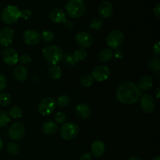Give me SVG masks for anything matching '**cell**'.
Returning a JSON list of instances; mask_svg holds the SVG:
<instances>
[{
	"mask_svg": "<svg viewBox=\"0 0 160 160\" xmlns=\"http://www.w3.org/2000/svg\"><path fill=\"white\" fill-rule=\"evenodd\" d=\"M113 57L112 52L108 48H104L102 49L98 53V59L102 62H108L111 60Z\"/></svg>",
	"mask_w": 160,
	"mask_h": 160,
	"instance_id": "603a6c76",
	"label": "cell"
},
{
	"mask_svg": "<svg viewBox=\"0 0 160 160\" xmlns=\"http://www.w3.org/2000/svg\"><path fill=\"white\" fill-rule=\"evenodd\" d=\"M124 34L120 30H112L107 36L106 42L108 46L112 49H118L123 45L124 42Z\"/></svg>",
	"mask_w": 160,
	"mask_h": 160,
	"instance_id": "5b68a950",
	"label": "cell"
},
{
	"mask_svg": "<svg viewBox=\"0 0 160 160\" xmlns=\"http://www.w3.org/2000/svg\"><path fill=\"white\" fill-rule=\"evenodd\" d=\"M49 18L53 23H62L67 20V15L60 9H54L50 12Z\"/></svg>",
	"mask_w": 160,
	"mask_h": 160,
	"instance_id": "2e32d148",
	"label": "cell"
},
{
	"mask_svg": "<svg viewBox=\"0 0 160 160\" xmlns=\"http://www.w3.org/2000/svg\"><path fill=\"white\" fill-rule=\"evenodd\" d=\"M64 60H65V62L69 66H74L76 62L74 61L73 57V55L71 53H67L66 54L65 57H64Z\"/></svg>",
	"mask_w": 160,
	"mask_h": 160,
	"instance_id": "e575fe53",
	"label": "cell"
},
{
	"mask_svg": "<svg viewBox=\"0 0 160 160\" xmlns=\"http://www.w3.org/2000/svg\"><path fill=\"white\" fill-rule=\"evenodd\" d=\"M140 88L131 81L122 83L117 90V98L120 102L131 105L137 102L141 98Z\"/></svg>",
	"mask_w": 160,
	"mask_h": 160,
	"instance_id": "6da1fadb",
	"label": "cell"
},
{
	"mask_svg": "<svg viewBox=\"0 0 160 160\" xmlns=\"http://www.w3.org/2000/svg\"><path fill=\"white\" fill-rule=\"evenodd\" d=\"M2 60L6 65L12 66L17 64L19 61V56L17 52L11 47H7L5 48L2 54Z\"/></svg>",
	"mask_w": 160,
	"mask_h": 160,
	"instance_id": "9c48e42d",
	"label": "cell"
},
{
	"mask_svg": "<svg viewBox=\"0 0 160 160\" xmlns=\"http://www.w3.org/2000/svg\"><path fill=\"white\" fill-rule=\"evenodd\" d=\"M128 160H142V159H140L139 157H136V156H133V157L130 158Z\"/></svg>",
	"mask_w": 160,
	"mask_h": 160,
	"instance_id": "f6af8a7d",
	"label": "cell"
},
{
	"mask_svg": "<svg viewBox=\"0 0 160 160\" xmlns=\"http://www.w3.org/2000/svg\"><path fill=\"white\" fill-rule=\"evenodd\" d=\"M31 15V11L28 10V9H23V10L20 11V17L23 18L24 20H28V18H30Z\"/></svg>",
	"mask_w": 160,
	"mask_h": 160,
	"instance_id": "74e56055",
	"label": "cell"
},
{
	"mask_svg": "<svg viewBox=\"0 0 160 160\" xmlns=\"http://www.w3.org/2000/svg\"><path fill=\"white\" fill-rule=\"evenodd\" d=\"M7 85V79L3 74L0 73V92H2Z\"/></svg>",
	"mask_w": 160,
	"mask_h": 160,
	"instance_id": "8d00e7d4",
	"label": "cell"
},
{
	"mask_svg": "<svg viewBox=\"0 0 160 160\" xmlns=\"http://www.w3.org/2000/svg\"><path fill=\"white\" fill-rule=\"evenodd\" d=\"M141 107L142 110L147 113H151L156 108V102L152 97L149 95H144L141 98Z\"/></svg>",
	"mask_w": 160,
	"mask_h": 160,
	"instance_id": "4fadbf2b",
	"label": "cell"
},
{
	"mask_svg": "<svg viewBox=\"0 0 160 160\" xmlns=\"http://www.w3.org/2000/svg\"><path fill=\"white\" fill-rule=\"evenodd\" d=\"M153 52H154V53L156 54V56H157V57H159V56H160V42H159V41H158V42L155 44L154 46H153Z\"/></svg>",
	"mask_w": 160,
	"mask_h": 160,
	"instance_id": "f35d334b",
	"label": "cell"
},
{
	"mask_svg": "<svg viewBox=\"0 0 160 160\" xmlns=\"http://www.w3.org/2000/svg\"><path fill=\"white\" fill-rule=\"evenodd\" d=\"M148 67L154 72L156 78H159L160 70V61L158 59V57L153 56V57L150 58L149 61H148Z\"/></svg>",
	"mask_w": 160,
	"mask_h": 160,
	"instance_id": "7402d4cb",
	"label": "cell"
},
{
	"mask_svg": "<svg viewBox=\"0 0 160 160\" xmlns=\"http://www.w3.org/2000/svg\"><path fill=\"white\" fill-rule=\"evenodd\" d=\"M98 12L102 18H109L113 12V6L109 1H103L98 7Z\"/></svg>",
	"mask_w": 160,
	"mask_h": 160,
	"instance_id": "5bb4252c",
	"label": "cell"
},
{
	"mask_svg": "<svg viewBox=\"0 0 160 160\" xmlns=\"http://www.w3.org/2000/svg\"><path fill=\"white\" fill-rule=\"evenodd\" d=\"M42 130L43 133L47 135H52L57 131L58 127L56 123L52 121H47L42 125Z\"/></svg>",
	"mask_w": 160,
	"mask_h": 160,
	"instance_id": "ffe728a7",
	"label": "cell"
},
{
	"mask_svg": "<svg viewBox=\"0 0 160 160\" xmlns=\"http://www.w3.org/2000/svg\"><path fill=\"white\" fill-rule=\"evenodd\" d=\"M25 134V127L20 122H16L11 125L8 131V135L10 139L13 141H19L23 138Z\"/></svg>",
	"mask_w": 160,
	"mask_h": 160,
	"instance_id": "ba28073f",
	"label": "cell"
},
{
	"mask_svg": "<svg viewBox=\"0 0 160 160\" xmlns=\"http://www.w3.org/2000/svg\"><path fill=\"white\" fill-rule=\"evenodd\" d=\"M64 28L67 30V31H72L73 29V23L71 21H69V20H66L64 22Z\"/></svg>",
	"mask_w": 160,
	"mask_h": 160,
	"instance_id": "ab89813d",
	"label": "cell"
},
{
	"mask_svg": "<svg viewBox=\"0 0 160 160\" xmlns=\"http://www.w3.org/2000/svg\"><path fill=\"white\" fill-rule=\"evenodd\" d=\"M152 160H160V159H159V156H156V157H155L154 159H153Z\"/></svg>",
	"mask_w": 160,
	"mask_h": 160,
	"instance_id": "7dc6e473",
	"label": "cell"
},
{
	"mask_svg": "<svg viewBox=\"0 0 160 160\" xmlns=\"http://www.w3.org/2000/svg\"><path fill=\"white\" fill-rule=\"evenodd\" d=\"M92 156L91 153H84L82 156H81L80 159L81 160H92Z\"/></svg>",
	"mask_w": 160,
	"mask_h": 160,
	"instance_id": "b9f144b4",
	"label": "cell"
},
{
	"mask_svg": "<svg viewBox=\"0 0 160 160\" xmlns=\"http://www.w3.org/2000/svg\"><path fill=\"white\" fill-rule=\"evenodd\" d=\"M75 112L79 118L88 119L91 116V109L85 103H79L75 107Z\"/></svg>",
	"mask_w": 160,
	"mask_h": 160,
	"instance_id": "e0dca14e",
	"label": "cell"
},
{
	"mask_svg": "<svg viewBox=\"0 0 160 160\" xmlns=\"http://www.w3.org/2000/svg\"><path fill=\"white\" fill-rule=\"evenodd\" d=\"M106 146L102 141L97 140L92 145V154L95 157H101L105 152Z\"/></svg>",
	"mask_w": 160,
	"mask_h": 160,
	"instance_id": "ac0fdd59",
	"label": "cell"
},
{
	"mask_svg": "<svg viewBox=\"0 0 160 160\" xmlns=\"http://www.w3.org/2000/svg\"><path fill=\"white\" fill-rule=\"evenodd\" d=\"M45 59L53 66L57 65L63 59V53L62 49L57 45H48L42 50Z\"/></svg>",
	"mask_w": 160,
	"mask_h": 160,
	"instance_id": "7a4b0ae2",
	"label": "cell"
},
{
	"mask_svg": "<svg viewBox=\"0 0 160 160\" xmlns=\"http://www.w3.org/2000/svg\"><path fill=\"white\" fill-rule=\"evenodd\" d=\"M123 52H122L121 50H120V49H117V51H116V53H115L116 57L120 59V58L123 57Z\"/></svg>",
	"mask_w": 160,
	"mask_h": 160,
	"instance_id": "7bdbcfd3",
	"label": "cell"
},
{
	"mask_svg": "<svg viewBox=\"0 0 160 160\" xmlns=\"http://www.w3.org/2000/svg\"><path fill=\"white\" fill-rule=\"evenodd\" d=\"M13 74L17 81L23 82L28 78V70L23 65H18L14 69Z\"/></svg>",
	"mask_w": 160,
	"mask_h": 160,
	"instance_id": "d6986e66",
	"label": "cell"
},
{
	"mask_svg": "<svg viewBox=\"0 0 160 160\" xmlns=\"http://www.w3.org/2000/svg\"><path fill=\"white\" fill-rule=\"evenodd\" d=\"M19 61L23 65H27L31 62V57L28 54H23L19 58Z\"/></svg>",
	"mask_w": 160,
	"mask_h": 160,
	"instance_id": "d590c367",
	"label": "cell"
},
{
	"mask_svg": "<svg viewBox=\"0 0 160 160\" xmlns=\"http://www.w3.org/2000/svg\"><path fill=\"white\" fill-rule=\"evenodd\" d=\"M66 118L67 117H66L65 113H63L62 112H57L54 115V120L58 123H64Z\"/></svg>",
	"mask_w": 160,
	"mask_h": 160,
	"instance_id": "836d02e7",
	"label": "cell"
},
{
	"mask_svg": "<svg viewBox=\"0 0 160 160\" xmlns=\"http://www.w3.org/2000/svg\"><path fill=\"white\" fill-rule=\"evenodd\" d=\"M14 38L13 30L9 28H5L0 31V45L8 47L12 42Z\"/></svg>",
	"mask_w": 160,
	"mask_h": 160,
	"instance_id": "7c38bea8",
	"label": "cell"
},
{
	"mask_svg": "<svg viewBox=\"0 0 160 160\" xmlns=\"http://www.w3.org/2000/svg\"><path fill=\"white\" fill-rule=\"evenodd\" d=\"M79 133V128L74 123H64L61 125L59 134L65 140H71L77 137Z\"/></svg>",
	"mask_w": 160,
	"mask_h": 160,
	"instance_id": "8992f818",
	"label": "cell"
},
{
	"mask_svg": "<svg viewBox=\"0 0 160 160\" xmlns=\"http://www.w3.org/2000/svg\"><path fill=\"white\" fill-rule=\"evenodd\" d=\"M159 92H160V88L158 87L156 89V97H157L158 98H159Z\"/></svg>",
	"mask_w": 160,
	"mask_h": 160,
	"instance_id": "ee69618b",
	"label": "cell"
},
{
	"mask_svg": "<svg viewBox=\"0 0 160 160\" xmlns=\"http://www.w3.org/2000/svg\"><path fill=\"white\" fill-rule=\"evenodd\" d=\"M93 81L92 75L86 74L81 78V84L84 87H90L93 84Z\"/></svg>",
	"mask_w": 160,
	"mask_h": 160,
	"instance_id": "d6a6232c",
	"label": "cell"
},
{
	"mask_svg": "<svg viewBox=\"0 0 160 160\" xmlns=\"http://www.w3.org/2000/svg\"><path fill=\"white\" fill-rule=\"evenodd\" d=\"M68 15L72 18H79L85 12V3L83 0H69L65 6Z\"/></svg>",
	"mask_w": 160,
	"mask_h": 160,
	"instance_id": "3957f363",
	"label": "cell"
},
{
	"mask_svg": "<svg viewBox=\"0 0 160 160\" xmlns=\"http://www.w3.org/2000/svg\"><path fill=\"white\" fill-rule=\"evenodd\" d=\"M56 101L52 97H47L42 99L38 105V112L42 116H48L55 110Z\"/></svg>",
	"mask_w": 160,
	"mask_h": 160,
	"instance_id": "52a82bcc",
	"label": "cell"
},
{
	"mask_svg": "<svg viewBox=\"0 0 160 160\" xmlns=\"http://www.w3.org/2000/svg\"><path fill=\"white\" fill-rule=\"evenodd\" d=\"M7 150L9 153L12 156H16L20 152V147L17 143L13 142H11L8 143L7 145Z\"/></svg>",
	"mask_w": 160,
	"mask_h": 160,
	"instance_id": "f1b7e54d",
	"label": "cell"
},
{
	"mask_svg": "<svg viewBox=\"0 0 160 160\" xmlns=\"http://www.w3.org/2000/svg\"><path fill=\"white\" fill-rule=\"evenodd\" d=\"M23 41L29 45H35L41 41V34L38 31L34 29H28L23 33Z\"/></svg>",
	"mask_w": 160,
	"mask_h": 160,
	"instance_id": "8fae6325",
	"label": "cell"
},
{
	"mask_svg": "<svg viewBox=\"0 0 160 160\" xmlns=\"http://www.w3.org/2000/svg\"><path fill=\"white\" fill-rule=\"evenodd\" d=\"M103 26V20L100 18H94L91 21L90 27L92 29L95 31H98L101 29Z\"/></svg>",
	"mask_w": 160,
	"mask_h": 160,
	"instance_id": "f546056e",
	"label": "cell"
},
{
	"mask_svg": "<svg viewBox=\"0 0 160 160\" xmlns=\"http://www.w3.org/2000/svg\"><path fill=\"white\" fill-rule=\"evenodd\" d=\"M2 148H3V142H2V140L0 138V152L2 151Z\"/></svg>",
	"mask_w": 160,
	"mask_h": 160,
	"instance_id": "bcb514c9",
	"label": "cell"
},
{
	"mask_svg": "<svg viewBox=\"0 0 160 160\" xmlns=\"http://www.w3.org/2000/svg\"><path fill=\"white\" fill-rule=\"evenodd\" d=\"M76 41L82 48H89L92 45V38L88 33L80 32L76 35Z\"/></svg>",
	"mask_w": 160,
	"mask_h": 160,
	"instance_id": "9a60e30c",
	"label": "cell"
},
{
	"mask_svg": "<svg viewBox=\"0 0 160 160\" xmlns=\"http://www.w3.org/2000/svg\"><path fill=\"white\" fill-rule=\"evenodd\" d=\"M55 34L52 31H48V30H45L42 32V35H41V38L45 42H50L54 39Z\"/></svg>",
	"mask_w": 160,
	"mask_h": 160,
	"instance_id": "4dcf8cb0",
	"label": "cell"
},
{
	"mask_svg": "<svg viewBox=\"0 0 160 160\" xmlns=\"http://www.w3.org/2000/svg\"><path fill=\"white\" fill-rule=\"evenodd\" d=\"M48 76L52 80H59L62 76V70L58 66H52L48 70Z\"/></svg>",
	"mask_w": 160,
	"mask_h": 160,
	"instance_id": "cb8c5ba5",
	"label": "cell"
},
{
	"mask_svg": "<svg viewBox=\"0 0 160 160\" xmlns=\"http://www.w3.org/2000/svg\"><path fill=\"white\" fill-rule=\"evenodd\" d=\"M12 101L10 95L6 92H0V104L2 106H9Z\"/></svg>",
	"mask_w": 160,
	"mask_h": 160,
	"instance_id": "83f0119b",
	"label": "cell"
},
{
	"mask_svg": "<svg viewBox=\"0 0 160 160\" xmlns=\"http://www.w3.org/2000/svg\"><path fill=\"white\" fill-rule=\"evenodd\" d=\"M73 59L75 62H81L83 61L86 57H87V51L84 48H80L75 51V52L73 54Z\"/></svg>",
	"mask_w": 160,
	"mask_h": 160,
	"instance_id": "484cf974",
	"label": "cell"
},
{
	"mask_svg": "<svg viewBox=\"0 0 160 160\" xmlns=\"http://www.w3.org/2000/svg\"><path fill=\"white\" fill-rule=\"evenodd\" d=\"M10 118L7 112L0 110V128L6 126L9 123Z\"/></svg>",
	"mask_w": 160,
	"mask_h": 160,
	"instance_id": "1f68e13d",
	"label": "cell"
},
{
	"mask_svg": "<svg viewBox=\"0 0 160 160\" xmlns=\"http://www.w3.org/2000/svg\"><path fill=\"white\" fill-rule=\"evenodd\" d=\"M70 103V97L65 95H60V96L57 98V100H56V104H57L59 107H67V106H69Z\"/></svg>",
	"mask_w": 160,
	"mask_h": 160,
	"instance_id": "4316f807",
	"label": "cell"
},
{
	"mask_svg": "<svg viewBox=\"0 0 160 160\" xmlns=\"http://www.w3.org/2000/svg\"><path fill=\"white\" fill-rule=\"evenodd\" d=\"M153 86V80L150 76H144L139 80L138 88L140 90L146 91Z\"/></svg>",
	"mask_w": 160,
	"mask_h": 160,
	"instance_id": "44dd1931",
	"label": "cell"
},
{
	"mask_svg": "<svg viewBox=\"0 0 160 160\" xmlns=\"http://www.w3.org/2000/svg\"><path fill=\"white\" fill-rule=\"evenodd\" d=\"M20 17V10L16 6L9 5L4 8L1 14L2 20L6 24H12L16 23Z\"/></svg>",
	"mask_w": 160,
	"mask_h": 160,
	"instance_id": "277c9868",
	"label": "cell"
},
{
	"mask_svg": "<svg viewBox=\"0 0 160 160\" xmlns=\"http://www.w3.org/2000/svg\"><path fill=\"white\" fill-rule=\"evenodd\" d=\"M9 117L13 119H18L20 118L23 115V109L20 107V106H13L11 108L8 113Z\"/></svg>",
	"mask_w": 160,
	"mask_h": 160,
	"instance_id": "d4e9b609",
	"label": "cell"
},
{
	"mask_svg": "<svg viewBox=\"0 0 160 160\" xmlns=\"http://www.w3.org/2000/svg\"><path fill=\"white\" fill-rule=\"evenodd\" d=\"M154 14L156 15V17H157L158 19L160 18V4L159 3H157L156 6L154 7Z\"/></svg>",
	"mask_w": 160,
	"mask_h": 160,
	"instance_id": "60d3db41",
	"label": "cell"
},
{
	"mask_svg": "<svg viewBox=\"0 0 160 160\" xmlns=\"http://www.w3.org/2000/svg\"><path fill=\"white\" fill-rule=\"evenodd\" d=\"M110 76V70L107 66L100 65L95 67L92 73V77L97 81H105Z\"/></svg>",
	"mask_w": 160,
	"mask_h": 160,
	"instance_id": "30bf717a",
	"label": "cell"
}]
</instances>
